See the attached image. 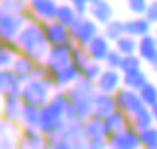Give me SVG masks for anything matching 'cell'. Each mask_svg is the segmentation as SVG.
<instances>
[{
  "mask_svg": "<svg viewBox=\"0 0 157 149\" xmlns=\"http://www.w3.org/2000/svg\"><path fill=\"white\" fill-rule=\"evenodd\" d=\"M70 97V105H72V120H87L93 116L95 110V95H97V85L91 80L80 77L76 83L66 89Z\"/></svg>",
  "mask_w": 157,
  "mask_h": 149,
  "instance_id": "cell-1",
  "label": "cell"
},
{
  "mask_svg": "<svg viewBox=\"0 0 157 149\" xmlns=\"http://www.w3.org/2000/svg\"><path fill=\"white\" fill-rule=\"evenodd\" d=\"M17 45H20V49L23 54L31 56L33 60H45L47 54H49V41L45 37V29H43V21H27L23 29L20 33H17Z\"/></svg>",
  "mask_w": 157,
  "mask_h": 149,
  "instance_id": "cell-2",
  "label": "cell"
},
{
  "mask_svg": "<svg viewBox=\"0 0 157 149\" xmlns=\"http://www.w3.org/2000/svg\"><path fill=\"white\" fill-rule=\"evenodd\" d=\"M54 93V85L51 83L49 77H33L23 83L21 87V99L27 105H37V106H45L51 101Z\"/></svg>",
  "mask_w": 157,
  "mask_h": 149,
  "instance_id": "cell-3",
  "label": "cell"
},
{
  "mask_svg": "<svg viewBox=\"0 0 157 149\" xmlns=\"http://www.w3.org/2000/svg\"><path fill=\"white\" fill-rule=\"evenodd\" d=\"M70 33H72V41L78 47H87L101 33V25L91 16H80V20L70 27Z\"/></svg>",
  "mask_w": 157,
  "mask_h": 149,
  "instance_id": "cell-4",
  "label": "cell"
},
{
  "mask_svg": "<svg viewBox=\"0 0 157 149\" xmlns=\"http://www.w3.org/2000/svg\"><path fill=\"white\" fill-rule=\"evenodd\" d=\"M107 145L109 149H144L140 140V130L132 126V122L126 128L109 134Z\"/></svg>",
  "mask_w": 157,
  "mask_h": 149,
  "instance_id": "cell-5",
  "label": "cell"
},
{
  "mask_svg": "<svg viewBox=\"0 0 157 149\" xmlns=\"http://www.w3.org/2000/svg\"><path fill=\"white\" fill-rule=\"evenodd\" d=\"M74 47H76L74 41L60 43V45H51L49 54H47V58H45L47 66H49V72L62 68V66H66V64H72V50H74Z\"/></svg>",
  "mask_w": 157,
  "mask_h": 149,
  "instance_id": "cell-6",
  "label": "cell"
},
{
  "mask_svg": "<svg viewBox=\"0 0 157 149\" xmlns=\"http://www.w3.org/2000/svg\"><path fill=\"white\" fill-rule=\"evenodd\" d=\"M114 101H117V109L124 110L126 114H134L136 110H140L144 105V101L140 97V91H136V89H130V87H118L117 93H114Z\"/></svg>",
  "mask_w": 157,
  "mask_h": 149,
  "instance_id": "cell-7",
  "label": "cell"
},
{
  "mask_svg": "<svg viewBox=\"0 0 157 149\" xmlns=\"http://www.w3.org/2000/svg\"><path fill=\"white\" fill-rule=\"evenodd\" d=\"M25 17L21 12H6L0 10V35L6 39H16L17 33L25 25Z\"/></svg>",
  "mask_w": 157,
  "mask_h": 149,
  "instance_id": "cell-8",
  "label": "cell"
},
{
  "mask_svg": "<svg viewBox=\"0 0 157 149\" xmlns=\"http://www.w3.org/2000/svg\"><path fill=\"white\" fill-rule=\"evenodd\" d=\"M47 77L51 80L54 89H68L72 83H76L82 77V72H80V68L74 66V64H66V66H62V68L49 72Z\"/></svg>",
  "mask_w": 157,
  "mask_h": 149,
  "instance_id": "cell-9",
  "label": "cell"
},
{
  "mask_svg": "<svg viewBox=\"0 0 157 149\" xmlns=\"http://www.w3.org/2000/svg\"><path fill=\"white\" fill-rule=\"evenodd\" d=\"M0 103H2L4 120L14 122V124H20L23 106H25V103H23V99H21V95H16V93L0 95ZM20 126H21V124H20Z\"/></svg>",
  "mask_w": 157,
  "mask_h": 149,
  "instance_id": "cell-10",
  "label": "cell"
},
{
  "mask_svg": "<svg viewBox=\"0 0 157 149\" xmlns=\"http://www.w3.org/2000/svg\"><path fill=\"white\" fill-rule=\"evenodd\" d=\"M97 91L103 93H117L118 87H122V70L118 68H107L101 72V76L95 80Z\"/></svg>",
  "mask_w": 157,
  "mask_h": 149,
  "instance_id": "cell-11",
  "label": "cell"
},
{
  "mask_svg": "<svg viewBox=\"0 0 157 149\" xmlns=\"http://www.w3.org/2000/svg\"><path fill=\"white\" fill-rule=\"evenodd\" d=\"M43 29H45V37L49 41V45H60V43H68L72 41V33L70 27L64 25L58 20H51V21H43Z\"/></svg>",
  "mask_w": 157,
  "mask_h": 149,
  "instance_id": "cell-12",
  "label": "cell"
},
{
  "mask_svg": "<svg viewBox=\"0 0 157 149\" xmlns=\"http://www.w3.org/2000/svg\"><path fill=\"white\" fill-rule=\"evenodd\" d=\"M58 6H60L58 0H29V2H27V8L37 16L39 21L56 20Z\"/></svg>",
  "mask_w": 157,
  "mask_h": 149,
  "instance_id": "cell-13",
  "label": "cell"
},
{
  "mask_svg": "<svg viewBox=\"0 0 157 149\" xmlns=\"http://www.w3.org/2000/svg\"><path fill=\"white\" fill-rule=\"evenodd\" d=\"M83 138L86 141H103L109 138V130L105 126V118L101 116H91L83 120Z\"/></svg>",
  "mask_w": 157,
  "mask_h": 149,
  "instance_id": "cell-14",
  "label": "cell"
},
{
  "mask_svg": "<svg viewBox=\"0 0 157 149\" xmlns=\"http://www.w3.org/2000/svg\"><path fill=\"white\" fill-rule=\"evenodd\" d=\"M153 27L155 25L147 20L146 16H132V17H128V20H124V31L128 35H132V37H136V39L153 33Z\"/></svg>",
  "mask_w": 157,
  "mask_h": 149,
  "instance_id": "cell-15",
  "label": "cell"
},
{
  "mask_svg": "<svg viewBox=\"0 0 157 149\" xmlns=\"http://www.w3.org/2000/svg\"><path fill=\"white\" fill-rule=\"evenodd\" d=\"M87 16H91L101 27L109 23L111 20H114V6L111 4V0H97V2L89 4Z\"/></svg>",
  "mask_w": 157,
  "mask_h": 149,
  "instance_id": "cell-16",
  "label": "cell"
},
{
  "mask_svg": "<svg viewBox=\"0 0 157 149\" xmlns=\"http://www.w3.org/2000/svg\"><path fill=\"white\" fill-rule=\"evenodd\" d=\"M35 68H37V60H33L31 56L23 54V52L17 54L14 64H12V70H14L16 76L20 77V81H23V83L35 77Z\"/></svg>",
  "mask_w": 157,
  "mask_h": 149,
  "instance_id": "cell-17",
  "label": "cell"
},
{
  "mask_svg": "<svg viewBox=\"0 0 157 149\" xmlns=\"http://www.w3.org/2000/svg\"><path fill=\"white\" fill-rule=\"evenodd\" d=\"M87 54L91 60H97V62H105V58L109 56V52L113 50V41H109L103 33H99L91 43L87 47Z\"/></svg>",
  "mask_w": 157,
  "mask_h": 149,
  "instance_id": "cell-18",
  "label": "cell"
},
{
  "mask_svg": "<svg viewBox=\"0 0 157 149\" xmlns=\"http://www.w3.org/2000/svg\"><path fill=\"white\" fill-rule=\"evenodd\" d=\"M23 81H20V77L16 76V72L12 68H0V95L6 93H16L21 95Z\"/></svg>",
  "mask_w": 157,
  "mask_h": 149,
  "instance_id": "cell-19",
  "label": "cell"
},
{
  "mask_svg": "<svg viewBox=\"0 0 157 149\" xmlns=\"http://www.w3.org/2000/svg\"><path fill=\"white\" fill-rule=\"evenodd\" d=\"M17 141L21 145H45L47 143V136L41 132V128L37 126H20V134H17Z\"/></svg>",
  "mask_w": 157,
  "mask_h": 149,
  "instance_id": "cell-20",
  "label": "cell"
},
{
  "mask_svg": "<svg viewBox=\"0 0 157 149\" xmlns=\"http://www.w3.org/2000/svg\"><path fill=\"white\" fill-rule=\"evenodd\" d=\"M95 110L93 114L95 116H101L105 118L107 114H111V112L117 109V101H114V93H103V91H97V95H95Z\"/></svg>",
  "mask_w": 157,
  "mask_h": 149,
  "instance_id": "cell-21",
  "label": "cell"
},
{
  "mask_svg": "<svg viewBox=\"0 0 157 149\" xmlns=\"http://www.w3.org/2000/svg\"><path fill=\"white\" fill-rule=\"evenodd\" d=\"M149 81V76L144 68H136V70H128V72H122V85L130 87V89H140Z\"/></svg>",
  "mask_w": 157,
  "mask_h": 149,
  "instance_id": "cell-22",
  "label": "cell"
},
{
  "mask_svg": "<svg viewBox=\"0 0 157 149\" xmlns=\"http://www.w3.org/2000/svg\"><path fill=\"white\" fill-rule=\"evenodd\" d=\"M138 54L142 56V60L146 64L151 62V58L157 54V39L153 33L144 35V37L138 39Z\"/></svg>",
  "mask_w": 157,
  "mask_h": 149,
  "instance_id": "cell-23",
  "label": "cell"
},
{
  "mask_svg": "<svg viewBox=\"0 0 157 149\" xmlns=\"http://www.w3.org/2000/svg\"><path fill=\"white\" fill-rule=\"evenodd\" d=\"M130 122H132V126L138 128L140 132L146 130V128H149V126H153V124H155V116H153L151 106H142L140 110H136L134 114L130 116Z\"/></svg>",
  "mask_w": 157,
  "mask_h": 149,
  "instance_id": "cell-24",
  "label": "cell"
},
{
  "mask_svg": "<svg viewBox=\"0 0 157 149\" xmlns=\"http://www.w3.org/2000/svg\"><path fill=\"white\" fill-rule=\"evenodd\" d=\"M130 124V114H126L124 110L120 109H114L111 114L105 116V126L109 130V134L111 132H117V130H122Z\"/></svg>",
  "mask_w": 157,
  "mask_h": 149,
  "instance_id": "cell-25",
  "label": "cell"
},
{
  "mask_svg": "<svg viewBox=\"0 0 157 149\" xmlns=\"http://www.w3.org/2000/svg\"><path fill=\"white\" fill-rule=\"evenodd\" d=\"M56 20H58V21H62L64 25L72 27L78 20H80V14H78V10L68 2V0H66V2H60V6H58Z\"/></svg>",
  "mask_w": 157,
  "mask_h": 149,
  "instance_id": "cell-26",
  "label": "cell"
},
{
  "mask_svg": "<svg viewBox=\"0 0 157 149\" xmlns=\"http://www.w3.org/2000/svg\"><path fill=\"white\" fill-rule=\"evenodd\" d=\"M60 138L64 140H83V120H66L64 128L60 130Z\"/></svg>",
  "mask_w": 157,
  "mask_h": 149,
  "instance_id": "cell-27",
  "label": "cell"
},
{
  "mask_svg": "<svg viewBox=\"0 0 157 149\" xmlns=\"http://www.w3.org/2000/svg\"><path fill=\"white\" fill-rule=\"evenodd\" d=\"M41 110L43 106H37V105H27L23 106V112H21V120L20 124L21 126H41Z\"/></svg>",
  "mask_w": 157,
  "mask_h": 149,
  "instance_id": "cell-28",
  "label": "cell"
},
{
  "mask_svg": "<svg viewBox=\"0 0 157 149\" xmlns=\"http://www.w3.org/2000/svg\"><path fill=\"white\" fill-rule=\"evenodd\" d=\"M113 47H114V49H117L122 56L134 54V52H138V39L132 37V35H128V33H124L122 37H118L117 41H114Z\"/></svg>",
  "mask_w": 157,
  "mask_h": 149,
  "instance_id": "cell-29",
  "label": "cell"
},
{
  "mask_svg": "<svg viewBox=\"0 0 157 149\" xmlns=\"http://www.w3.org/2000/svg\"><path fill=\"white\" fill-rule=\"evenodd\" d=\"M101 33H103L109 41H113V43H114L118 37H122V35L126 33L124 31V20L114 17V20H111L109 23H105V25L101 27Z\"/></svg>",
  "mask_w": 157,
  "mask_h": 149,
  "instance_id": "cell-30",
  "label": "cell"
},
{
  "mask_svg": "<svg viewBox=\"0 0 157 149\" xmlns=\"http://www.w3.org/2000/svg\"><path fill=\"white\" fill-rule=\"evenodd\" d=\"M140 97H142L146 106H155L157 105V83H153L149 80L146 85L140 89Z\"/></svg>",
  "mask_w": 157,
  "mask_h": 149,
  "instance_id": "cell-31",
  "label": "cell"
},
{
  "mask_svg": "<svg viewBox=\"0 0 157 149\" xmlns=\"http://www.w3.org/2000/svg\"><path fill=\"white\" fill-rule=\"evenodd\" d=\"M140 140H142V147L144 149H157V124L142 130Z\"/></svg>",
  "mask_w": 157,
  "mask_h": 149,
  "instance_id": "cell-32",
  "label": "cell"
},
{
  "mask_svg": "<svg viewBox=\"0 0 157 149\" xmlns=\"http://www.w3.org/2000/svg\"><path fill=\"white\" fill-rule=\"evenodd\" d=\"M105 70V64L103 62H97V60H89L86 66H83V70H82V76L86 77V80H91V81H95L97 77L101 76V72Z\"/></svg>",
  "mask_w": 157,
  "mask_h": 149,
  "instance_id": "cell-33",
  "label": "cell"
},
{
  "mask_svg": "<svg viewBox=\"0 0 157 149\" xmlns=\"http://www.w3.org/2000/svg\"><path fill=\"white\" fill-rule=\"evenodd\" d=\"M91 60L89 58V54H87V49L86 47H74V50H72V64H74L76 68H80V72L83 70V66Z\"/></svg>",
  "mask_w": 157,
  "mask_h": 149,
  "instance_id": "cell-34",
  "label": "cell"
},
{
  "mask_svg": "<svg viewBox=\"0 0 157 149\" xmlns=\"http://www.w3.org/2000/svg\"><path fill=\"white\" fill-rule=\"evenodd\" d=\"M144 62L142 56L138 54V52H134V54H126L122 56V62H120V70L122 72H128V70H136V68H144Z\"/></svg>",
  "mask_w": 157,
  "mask_h": 149,
  "instance_id": "cell-35",
  "label": "cell"
},
{
  "mask_svg": "<svg viewBox=\"0 0 157 149\" xmlns=\"http://www.w3.org/2000/svg\"><path fill=\"white\" fill-rule=\"evenodd\" d=\"M124 2H126V10L132 16H146L149 6V0H124Z\"/></svg>",
  "mask_w": 157,
  "mask_h": 149,
  "instance_id": "cell-36",
  "label": "cell"
},
{
  "mask_svg": "<svg viewBox=\"0 0 157 149\" xmlns=\"http://www.w3.org/2000/svg\"><path fill=\"white\" fill-rule=\"evenodd\" d=\"M86 145H87L86 138L72 141V140H64V138H60V136H58V141L52 145V149H86Z\"/></svg>",
  "mask_w": 157,
  "mask_h": 149,
  "instance_id": "cell-37",
  "label": "cell"
},
{
  "mask_svg": "<svg viewBox=\"0 0 157 149\" xmlns=\"http://www.w3.org/2000/svg\"><path fill=\"white\" fill-rule=\"evenodd\" d=\"M25 6H27L25 0H2L0 10H6V12H23V10H25Z\"/></svg>",
  "mask_w": 157,
  "mask_h": 149,
  "instance_id": "cell-38",
  "label": "cell"
},
{
  "mask_svg": "<svg viewBox=\"0 0 157 149\" xmlns=\"http://www.w3.org/2000/svg\"><path fill=\"white\" fill-rule=\"evenodd\" d=\"M120 62H122V54H120V52L113 47V50L109 52V56L105 58L103 64H105L107 68H118V70H120Z\"/></svg>",
  "mask_w": 157,
  "mask_h": 149,
  "instance_id": "cell-39",
  "label": "cell"
},
{
  "mask_svg": "<svg viewBox=\"0 0 157 149\" xmlns=\"http://www.w3.org/2000/svg\"><path fill=\"white\" fill-rule=\"evenodd\" d=\"M16 60V54L10 52L8 49H0V68H12Z\"/></svg>",
  "mask_w": 157,
  "mask_h": 149,
  "instance_id": "cell-40",
  "label": "cell"
},
{
  "mask_svg": "<svg viewBox=\"0 0 157 149\" xmlns=\"http://www.w3.org/2000/svg\"><path fill=\"white\" fill-rule=\"evenodd\" d=\"M0 149H20V141H17L16 136L6 134V136H2V140H0Z\"/></svg>",
  "mask_w": 157,
  "mask_h": 149,
  "instance_id": "cell-41",
  "label": "cell"
},
{
  "mask_svg": "<svg viewBox=\"0 0 157 149\" xmlns=\"http://www.w3.org/2000/svg\"><path fill=\"white\" fill-rule=\"evenodd\" d=\"M68 2L78 10L80 16H87V10H89V2H87V0H68Z\"/></svg>",
  "mask_w": 157,
  "mask_h": 149,
  "instance_id": "cell-42",
  "label": "cell"
},
{
  "mask_svg": "<svg viewBox=\"0 0 157 149\" xmlns=\"http://www.w3.org/2000/svg\"><path fill=\"white\" fill-rule=\"evenodd\" d=\"M146 17L153 23V25H157V0H149V6H147Z\"/></svg>",
  "mask_w": 157,
  "mask_h": 149,
  "instance_id": "cell-43",
  "label": "cell"
},
{
  "mask_svg": "<svg viewBox=\"0 0 157 149\" xmlns=\"http://www.w3.org/2000/svg\"><path fill=\"white\" fill-rule=\"evenodd\" d=\"M20 149H52V147H51V145H47V143H45V145H37V147H31V145H21V143H20Z\"/></svg>",
  "mask_w": 157,
  "mask_h": 149,
  "instance_id": "cell-44",
  "label": "cell"
},
{
  "mask_svg": "<svg viewBox=\"0 0 157 149\" xmlns=\"http://www.w3.org/2000/svg\"><path fill=\"white\" fill-rule=\"evenodd\" d=\"M147 66H151L153 70H157V54H155V56L151 58V62H149V64H147Z\"/></svg>",
  "mask_w": 157,
  "mask_h": 149,
  "instance_id": "cell-45",
  "label": "cell"
},
{
  "mask_svg": "<svg viewBox=\"0 0 157 149\" xmlns=\"http://www.w3.org/2000/svg\"><path fill=\"white\" fill-rule=\"evenodd\" d=\"M151 110H153V116H155V124H157V105L151 106Z\"/></svg>",
  "mask_w": 157,
  "mask_h": 149,
  "instance_id": "cell-46",
  "label": "cell"
},
{
  "mask_svg": "<svg viewBox=\"0 0 157 149\" xmlns=\"http://www.w3.org/2000/svg\"><path fill=\"white\" fill-rule=\"evenodd\" d=\"M4 118V112H2V103H0V120Z\"/></svg>",
  "mask_w": 157,
  "mask_h": 149,
  "instance_id": "cell-47",
  "label": "cell"
},
{
  "mask_svg": "<svg viewBox=\"0 0 157 149\" xmlns=\"http://www.w3.org/2000/svg\"><path fill=\"white\" fill-rule=\"evenodd\" d=\"M153 35H155V39H157V25L153 27Z\"/></svg>",
  "mask_w": 157,
  "mask_h": 149,
  "instance_id": "cell-48",
  "label": "cell"
},
{
  "mask_svg": "<svg viewBox=\"0 0 157 149\" xmlns=\"http://www.w3.org/2000/svg\"><path fill=\"white\" fill-rule=\"evenodd\" d=\"M87 2H89V4H91V2H97V0H87Z\"/></svg>",
  "mask_w": 157,
  "mask_h": 149,
  "instance_id": "cell-49",
  "label": "cell"
},
{
  "mask_svg": "<svg viewBox=\"0 0 157 149\" xmlns=\"http://www.w3.org/2000/svg\"><path fill=\"white\" fill-rule=\"evenodd\" d=\"M86 149H91V147H89V145H86Z\"/></svg>",
  "mask_w": 157,
  "mask_h": 149,
  "instance_id": "cell-50",
  "label": "cell"
},
{
  "mask_svg": "<svg viewBox=\"0 0 157 149\" xmlns=\"http://www.w3.org/2000/svg\"><path fill=\"white\" fill-rule=\"evenodd\" d=\"M0 4H2V0H0Z\"/></svg>",
  "mask_w": 157,
  "mask_h": 149,
  "instance_id": "cell-51",
  "label": "cell"
},
{
  "mask_svg": "<svg viewBox=\"0 0 157 149\" xmlns=\"http://www.w3.org/2000/svg\"><path fill=\"white\" fill-rule=\"evenodd\" d=\"M25 2H29V0H25Z\"/></svg>",
  "mask_w": 157,
  "mask_h": 149,
  "instance_id": "cell-52",
  "label": "cell"
},
{
  "mask_svg": "<svg viewBox=\"0 0 157 149\" xmlns=\"http://www.w3.org/2000/svg\"><path fill=\"white\" fill-rule=\"evenodd\" d=\"M155 72H157V70H155Z\"/></svg>",
  "mask_w": 157,
  "mask_h": 149,
  "instance_id": "cell-53",
  "label": "cell"
}]
</instances>
